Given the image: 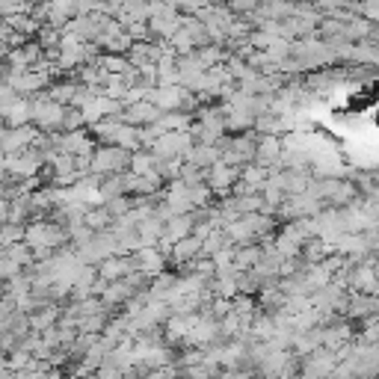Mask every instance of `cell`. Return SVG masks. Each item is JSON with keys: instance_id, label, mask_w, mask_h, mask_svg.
<instances>
[{"instance_id": "cell-8", "label": "cell", "mask_w": 379, "mask_h": 379, "mask_svg": "<svg viewBox=\"0 0 379 379\" xmlns=\"http://www.w3.org/2000/svg\"><path fill=\"white\" fill-rule=\"evenodd\" d=\"M95 63L101 66L107 74H122V71L131 69V63H128V56H125V54H104V51H101V54L95 56Z\"/></svg>"}, {"instance_id": "cell-3", "label": "cell", "mask_w": 379, "mask_h": 379, "mask_svg": "<svg viewBox=\"0 0 379 379\" xmlns=\"http://www.w3.org/2000/svg\"><path fill=\"white\" fill-rule=\"evenodd\" d=\"M285 154V143L276 133H258V148H255V163L264 169H276Z\"/></svg>"}, {"instance_id": "cell-1", "label": "cell", "mask_w": 379, "mask_h": 379, "mask_svg": "<svg viewBox=\"0 0 379 379\" xmlns=\"http://www.w3.org/2000/svg\"><path fill=\"white\" fill-rule=\"evenodd\" d=\"M131 154L122 146H98L89 157V172L92 175H116V172H125L131 166Z\"/></svg>"}, {"instance_id": "cell-12", "label": "cell", "mask_w": 379, "mask_h": 379, "mask_svg": "<svg viewBox=\"0 0 379 379\" xmlns=\"http://www.w3.org/2000/svg\"><path fill=\"white\" fill-rule=\"evenodd\" d=\"M226 6L237 15V18H243L249 12H255L258 6H261V0H226Z\"/></svg>"}, {"instance_id": "cell-14", "label": "cell", "mask_w": 379, "mask_h": 379, "mask_svg": "<svg viewBox=\"0 0 379 379\" xmlns=\"http://www.w3.org/2000/svg\"><path fill=\"white\" fill-rule=\"evenodd\" d=\"M219 4H226V0H219Z\"/></svg>"}, {"instance_id": "cell-7", "label": "cell", "mask_w": 379, "mask_h": 379, "mask_svg": "<svg viewBox=\"0 0 379 379\" xmlns=\"http://www.w3.org/2000/svg\"><path fill=\"white\" fill-rule=\"evenodd\" d=\"M370 30H373V21H368V18H362V15H353L344 24L341 36L347 39V42H365V39H370Z\"/></svg>"}, {"instance_id": "cell-9", "label": "cell", "mask_w": 379, "mask_h": 379, "mask_svg": "<svg viewBox=\"0 0 379 379\" xmlns=\"http://www.w3.org/2000/svg\"><path fill=\"white\" fill-rule=\"evenodd\" d=\"M84 223L92 228V231H107L110 226H113V213L101 205V208H92V211H86L84 213Z\"/></svg>"}, {"instance_id": "cell-5", "label": "cell", "mask_w": 379, "mask_h": 379, "mask_svg": "<svg viewBox=\"0 0 379 379\" xmlns=\"http://www.w3.org/2000/svg\"><path fill=\"white\" fill-rule=\"evenodd\" d=\"M133 270V258L131 255H110V258H104L101 264H98V278L101 282H116V278H122V276H128Z\"/></svg>"}, {"instance_id": "cell-11", "label": "cell", "mask_w": 379, "mask_h": 379, "mask_svg": "<svg viewBox=\"0 0 379 379\" xmlns=\"http://www.w3.org/2000/svg\"><path fill=\"white\" fill-rule=\"evenodd\" d=\"M125 33L133 39V42H154L151 30H148V21H131V24H125Z\"/></svg>"}, {"instance_id": "cell-13", "label": "cell", "mask_w": 379, "mask_h": 379, "mask_svg": "<svg viewBox=\"0 0 379 379\" xmlns=\"http://www.w3.org/2000/svg\"><path fill=\"white\" fill-rule=\"evenodd\" d=\"M261 4H270V0H261Z\"/></svg>"}, {"instance_id": "cell-6", "label": "cell", "mask_w": 379, "mask_h": 379, "mask_svg": "<svg viewBox=\"0 0 379 379\" xmlns=\"http://www.w3.org/2000/svg\"><path fill=\"white\" fill-rule=\"evenodd\" d=\"M202 241H205V237H198V234H187V237H181V241H175V243H172L169 258H172L175 264H190V261H196V258L202 255Z\"/></svg>"}, {"instance_id": "cell-4", "label": "cell", "mask_w": 379, "mask_h": 379, "mask_svg": "<svg viewBox=\"0 0 379 379\" xmlns=\"http://www.w3.org/2000/svg\"><path fill=\"white\" fill-rule=\"evenodd\" d=\"M118 118L133 125V128H146V125H154L157 118H161V110H157L148 98H139V101H133V104H125Z\"/></svg>"}, {"instance_id": "cell-10", "label": "cell", "mask_w": 379, "mask_h": 379, "mask_svg": "<svg viewBox=\"0 0 379 379\" xmlns=\"http://www.w3.org/2000/svg\"><path fill=\"white\" fill-rule=\"evenodd\" d=\"M166 45H169V48H172L175 54H193V51H196V42H193V36H190V33H187L184 27L178 30V33H175V36L169 39Z\"/></svg>"}, {"instance_id": "cell-2", "label": "cell", "mask_w": 379, "mask_h": 379, "mask_svg": "<svg viewBox=\"0 0 379 379\" xmlns=\"http://www.w3.org/2000/svg\"><path fill=\"white\" fill-rule=\"evenodd\" d=\"M63 104L51 101L48 95L42 98H33V125L39 131H59V125H63Z\"/></svg>"}]
</instances>
